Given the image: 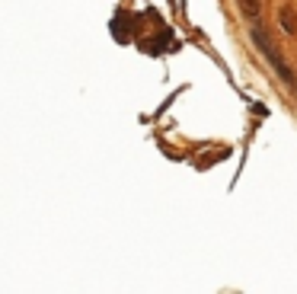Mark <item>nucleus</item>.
<instances>
[{"instance_id": "nucleus-3", "label": "nucleus", "mask_w": 297, "mask_h": 294, "mask_svg": "<svg viewBox=\"0 0 297 294\" xmlns=\"http://www.w3.org/2000/svg\"><path fill=\"white\" fill-rule=\"evenodd\" d=\"M240 10H243V13H246V16H249V20H256V16H259V10H262V7H259V0H240Z\"/></svg>"}, {"instance_id": "nucleus-1", "label": "nucleus", "mask_w": 297, "mask_h": 294, "mask_svg": "<svg viewBox=\"0 0 297 294\" xmlns=\"http://www.w3.org/2000/svg\"><path fill=\"white\" fill-rule=\"evenodd\" d=\"M252 42H256V45L262 48V55H265L268 61H272V67H275V71L281 74V80H284V83H291L294 90H297V77H294V71H287V64L281 61V55H278V48L272 45V39H268L262 29H252Z\"/></svg>"}, {"instance_id": "nucleus-2", "label": "nucleus", "mask_w": 297, "mask_h": 294, "mask_svg": "<svg viewBox=\"0 0 297 294\" xmlns=\"http://www.w3.org/2000/svg\"><path fill=\"white\" fill-rule=\"evenodd\" d=\"M281 29L287 32V36H294V32H297V16H294L291 7H281Z\"/></svg>"}]
</instances>
